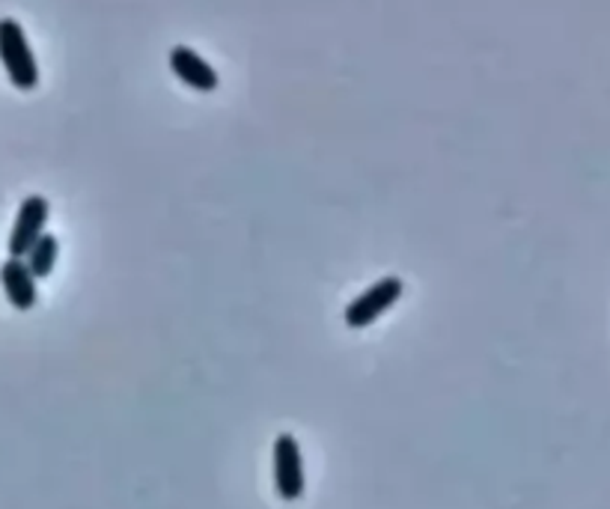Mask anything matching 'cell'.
Instances as JSON below:
<instances>
[{"label": "cell", "instance_id": "cell-1", "mask_svg": "<svg viewBox=\"0 0 610 509\" xmlns=\"http://www.w3.org/2000/svg\"><path fill=\"white\" fill-rule=\"evenodd\" d=\"M0 63L15 90L31 93L39 83V66L33 57L27 33L15 19H0Z\"/></svg>", "mask_w": 610, "mask_h": 509}, {"label": "cell", "instance_id": "cell-2", "mask_svg": "<svg viewBox=\"0 0 610 509\" xmlns=\"http://www.w3.org/2000/svg\"><path fill=\"white\" fill-rule=\"evenodd\" d=\"M405 292V283L403 278H396V274H387L382 281H375L373 286H366V290L354 298L346 310H342V323L349 325L352 331H363V328H370L375 319H382L384 313L391 310L399 298H403Z\"/></svg>", "mask_w": 610, "mask_h": 509}, {"label": "cell", "instance_id": "cell-3", "mask_svg": "<svg viewBox=\"0 0 610 509\" xmlns=\"http://www.w3.org/2000/svg\"><path fill=\"white\" fill-rule=\"evenodd\" d=\"M271 465H274V491L280 500H298L304 495V459H301L298 438L292 432L274 438L271 448Z\"/></svg>", "mask_w": 610, "mask_h": 509}, {"label": "cell", "instance_id": "cell-4", "mask_svg": "<svg viewBox=\"0 0 610 509\" xmlns=\"http://www.w3.org/2000/svg\"><path fill=\"white\" fill-rule=\"evenodd\" d=\"M48 218H52V203L42 194H31V197L21 200L19 215H15V224L10 229V239H7L10 257L24 260V253L33 248V241L39 239L48 227Z\"/></svg>", "mask_w": 610, "mask_h": 509}, {"label": "cell", "instance_id": "cell-5", "mask_svg": "<svg viewBox=\"0 0 610 509\" xmlns=\"http://www.w3.org/2000/svg\"><path fill=\"white\" fill-rule=\"evenodd\" d=\"M170 72L177 75L179 81L191 87V90H197V93H215L217 87H221V78H217L215 66L206 60V57H200L194 48H188V45H177V48H170Z\"/></svg>", "mask_w": 610, "mask_h": 509}, {"label": "cell", "instance_id": "cell-6", "mask_svg": "<svg viewBox=\"0 0 610 509\" xmlns=\"http://www.w3.org/2000/svg\"><path fill=\"white\" fill-rule=\"evenodd\" d=\"M36 283L39 281L33 278L24 260L7 257V262L0 265V286H3V295H7V302H10L19 313L33 310L36 302H39V290H36Z\"/></svg>", "mask_w": 610, "mask_h": 509}, {"label": "cell", "instance_id": "cell-7", "mask_svg": "<svg viewBox=\"0 0 610 509\" xmlns=\"http://www.w3.org/2000/svg\"><path fill=\"white\" fill-rule=\"evenodd\" d=\"M57 257H60V241L54 233H42L39 239L33 241V248L24 253V262H27V269L36 281H48L54 274V265H57Z\"/></svg>", "mask_w": 610, "mask_h": 509}]
</instances>
